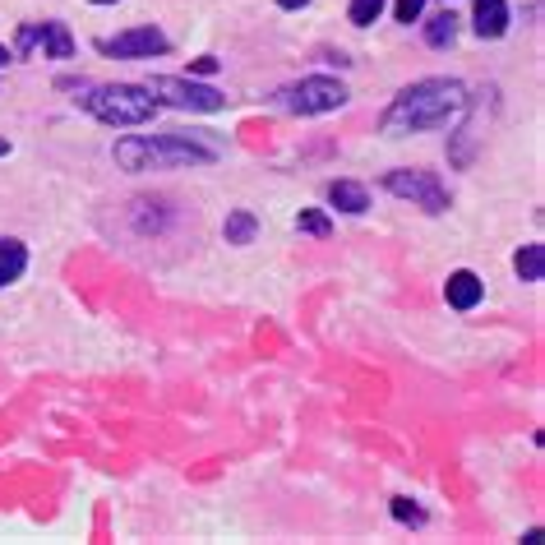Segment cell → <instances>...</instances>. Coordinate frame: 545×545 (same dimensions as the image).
Here are the masks:
<instances>
[{
    "label": "cell",
    "instance_id": "9c48e42d",
    "mask_svg": "<svg viewBox=\"0 0 545 545\" xmlns=\"http://www.w3.org/2000/svg\"><path fill=\"white\" fill-rule=\"evenodd\" d=\"M504 28H509V5L504 0H476V33L499 37Z\"/></svg>",
    "mask_w": 545,
    "mask_h": 545
},
{
    "label": "cell",
    "instance_id": "cb8c5ba5",
    "mask_svg": "<svg viewBox=\"0 0 545 545\" xmlns=\"http://www.w3.org/2000/svg\"><path fill=\"white\" fill-rule=\"evenodd\" d=\"M97 5H111V0H97Z\"/></svg>",
    "mask_w": 545,
    "mask_h": 545
},
{
    "label": "cell",
    "instance_id": "44dd1931",
    "mask_svg": "<svg viewBox=\"0 0 545 545\" xmlns=\"http://www.w3.org/2000/svg\"><path fill=\"white\" fill-rule=\"evenodd\" d=\"M278 5H282V10H301L305 0H278Z\"/></svg>",
    "mask_w": 545,
    "mask_h": 545
},
{
    "label": "cell",
    "instance_id": "6da1fadb",
    "mask_svg": "<svg viewBox=\"0 0 545 545\" xmlns=\"http://www.w3.org/2000/svg\"><path fill=\"white\" fill-rule=\"evenodd\" d=\"M467 107V88L453 79H425L388 107L384 130H430V125H449Z\"/></svg>",
    "mask_w": 545,
    "mask_h": 545
},
{
    "label": "cell",
    "instance_id": "8fae6325",
    "mask_svg": "<svg viewBox=\"0 0 545 545\" xmlns=\"http://www.w3.org/2000/svg\"><path fill=\"white\" fill-rule=\"evenodd\" d=\"M24 264H28L24 245H19V241H0V287L19 278V273H24Z\"/></svg>",
    "mask_w": 545,
    "mask_h": 545
},
{
    "label": "cell",
    "instance_id": "2e32d148",
    "mask_svg": "<svg viewBox=\"0 0 545 545\" xmlns=\"http://www.w3.org/2000/svg\"><path fill=\"white\" fill-rule=\"evenodd\" d=\"M379 14H384V0H352V24H375Z\"/></svg>",
    "mask_w": 545,
    "mask_h": 545
},
{
    "label": "cell",
    "instance_id": "603a6c76",
    "mask_svg": "<svg viewBox=\"0 0 545 545\" xmlns=\"http://www.w3.org/2000/svg\"><path fill=\"white\" fill-rule=\"evenodd\" d=\"M5 148H10V144H5V139H0V153H5Z\"/></svg>",
    "mask_w": 545,
    "mask_h": 545
},
{
    "label": "cell",
    "instance_id": "8992f818",
    "mask_svg": "<svg viewBox=\"0 0 545 545\" xmlns=\"http://www.w3.org/2000/svg\"><path fill=\"white\" fill-rule=\"evenodd\" d=\"M388 190L402 194V199H421L430 213H439V208H449V194L439 190L435 176H425V171H388Z\"/></svg>",
    "mask_w": 545,
    "mask_h": 545
},
{
    "label": "cell",
    "instance_id": "ffe728a7",
    "mask_svg": "<svg viewBox=\"0 0 545 545\" xmlns=\"http://www.w3.org/2000/svg\"><path fill=\"white\" fill-rule=\"evenodd\" d=\"M218 70V61H213V56H199V61H194V74H213Z\"/></svg>",
    "mask_w": 545,
    "mask_h": 545
},
{
    "label": "cell",
    "instance_id": "7402d4cb",
    "mask_svg": "<svg viewBox=\"0 0 545 545\" xmlns=\"http://www.w3.org/2000/svg\"><path fill=\"white\" fill-rule=\"evenodd\" d=\"M5 61H10V51H5V47H0V65H5Z\"/></svg>",
    "mask_w": 545,
    "mask_h": 545
},
{
    "label": "cell",
    "instance_id": "d6986e66",
    "mask_svg": "<svg viewBox=\"0 0 545 545\" xmlns=\"http://www.w3.org/2000/svg\"><path fill=\"white\" fill-rule=\"evenodd\" d=\"M421 5H425V0H398L393 10H398V19H402V24H412L416 14H421Z\"/></svg>",
    "mask_w": 545,
    "mask_h": 545
},
{
    "label": "cell",
    "instance_id": "277c9868",
    "mask_svg": "<svg viewBox=\"0 0 545 545\" xmlns=\"http://www.w3.org/2000/svg\"><path fill=\"white\" fill-rule=\"evenodd\" d=\"M287 107L301 116H319V111H338L347 102V88L338 79H301L296 88H287Z\"/></svg>",
    "mask_w": 545,
    "mask_h": 545
},
{
    "label": "cell",
    "instance_id": "4fadbf2b",
    "mask_svg": "<svg viewBox=\"0 0 545 545\" xmlns=\"http://www.w3.org/2000/svg\"><path fill=\"white\" fill-rule=\"evenodd\" d=\"M453 33H458V19H453V14H435L430 28H425V42H430V47H449Z\"/></svg>",
    "mask_w": 545,
    "mask_h": 545
},
{
    "label": "cell",
    "instance_id": "7a4b0ae2",
    "mask_svg": "<svg viewBox=\"0 0 545 545\" xmlns=\"http://www.w3.org/2000/svg\"><path fill=\"white\" fill-rule=\"evenodd\" d=\"M218 144H190V134H162V139H125L116 144V162L130 171H144L148 162H213Z\"/></svg>",
    "mask_w": 545,
    "mask_h": 545
},
{
    "label": "cell",
    "instance_id": "30bf717a",
    "mask_svg": "<svg viewBox=\"0 0 545 545\" xmlns=\"http://www.w3.org/2000/svg\"><path fill=\"white\" fill-rule=\"evenodd\" d=\"M476 301H481V278H476V273H453L449 278V305L472 310Z\"/></svg>",
    "mask_w": 545,
    "mask_h": 545
},
{
    "label": "cell",
    "instance_id": "5bb4252c",
    "mask_svg": "<svg viewBox=\"0 0 545 545\" xmlns=\"http://www.w3.org/2000/svg\"><path fill=\"white\" fill-rule=\"evenodd\" d=\"M541 268H545V250H541V245H527V250L518 255V273L527 282H536V278H541Z\"/></svg>",
    "mask_w": 545,
    "mask_h": 545
},
{
    "label": "cell",
    "instance_id": "ba28073f",
    "mask_svg": "<svg viewBox=\"0 0 545 545\" xmlns=\"http://www.w3.org/2000/svg\"><path fill=\"white\" fill-rule=\"evenodd\" d=\"M33 47H42V51H51L56 61H65L74 51V42H70V33H65V24H28L24 33H19V51H33Z\"/></svg>",
    "mask_w": 545,
    "mask_h": 545
},
{
    "label": "cell",
    "instance_id": "3957f363",
    "mask_svg": "<svg viewBox=\"0 0 545 545\" xmlns=\"http://www.w3.org/2000/svg\"><path fill=\"white\" fill-rule=\"evenodd\" d=\"M84 107L107 125H144L148 116L158 111V97L148 93V88L116 84V88H93V93L84 97Z\"/></svg>",
    "mask_w": 545,
    "mask_h": 545
},
{
    "label": "cell",
    "instance_id": "ac0fdd59",
    "mask_svg": "<svg viewBox=\"0 0 545 545\" xmlns=\"http://www.w3.org/2000/svg\"><path fill=\"white\" fill-rule=\"evenodd\" d=\"M393 513H398L402 522H421V509H416L412 499H393Z\"/></svg>",
    "mask_w": 545,
    "mask_h": 545
},
{
    "label": "cell",
    "instance_id": "9a60e30c",
    "mask_svg": "<svg viewBox=\"0 0 545 545\" xmlns=\"http://www.w3.org/2000/svg\"><path fill=\"white\" fill-rule=\"evenodd\" d=\"M250 236H255V218H250V213H231V218H227V241L245 245Z\"/></svg>",
    "mask_w": 545,
    "mask_h": 545
},
{
    "label": "cell",
    "instance_id": "52a82bcc",
    "mask_svg": "<svg viewBox=\"0 0 545 545\" xmlns=\"http://www.w3.org/2000/svg\"><path fill=\"white\" fill-rule=\"evenodd\" d=\"M97 47L107 51V56H162L167 37L158 28H134V33H121V37H102Z\"/></svg>",
    "mask_w": 545,
    "mask_h": 545
},
{
    "label": "cell",
    "instance_id": "7c38bea8",
    "mask_svg": "<svg viewBox=\"0 0 545 545\" xmlns=\"http://www.w3.org/2000/svg\"><path fill=\"white\" fill-rule=\"evenodd\" d=\"M328 199H333V208H342V213H365V190L352 181H338L328 190Z\"/></svg>",
    "mask_w": 545,
    "mask_h": 545
},
{
    "label": "cell",
    "instance_id": "5b68a950",
    "mask_svg": "<svg viewBox=\"0 0 545 545\" xmlns=\"http://www.w3.org/2000/svg\"><path fill=\"white\" fill-rule=\"evenodd\" d=\"M148 93L171 102V107H190V111H222L227 97L213 93V88H199V84H185V79H153Z\"/></svg>",
    "mask_w": 545,
    "mask_h": 545
},
{
    "label": "cell",
    "instance_id": "e0dca14e",
    "mask_svg": "<svg viewBox=\"0 0 545 545\" xmlns=\"http://www.w3.org/2000/svg\"><path fill=\"white\" fill-rule=\"evenodd\" d=\"M301 231H310V236H328V218L324 213H301Z\"/></svg>",
    "mask_w": 545,
    "mask_h": 545
}]
</instances>
